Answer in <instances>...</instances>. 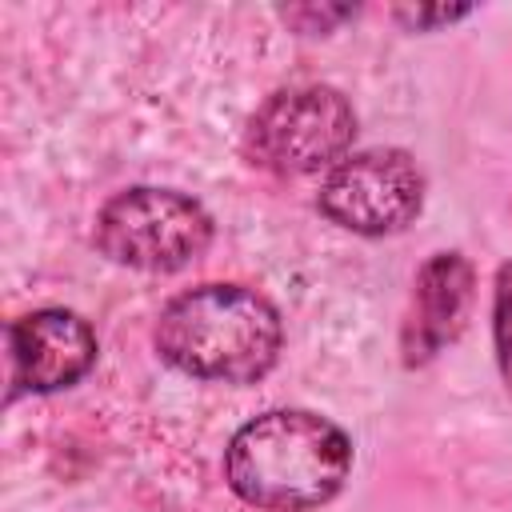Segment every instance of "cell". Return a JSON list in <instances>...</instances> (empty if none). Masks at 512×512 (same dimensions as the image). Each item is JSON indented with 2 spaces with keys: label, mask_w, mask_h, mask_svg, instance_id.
Returning <instances> with one entry per match:
<instances>
[{
  "label": "cell",
  "mask_w": 512,
  "mask_h": 512,
  "mask_svg": "<svg viewBox=\"0 0 512 512\" xmlns=\"http://www.w3.org/2000/svg\"><path fill=\"white\" fill-rule=\"evenodd\" d=\"M212 244V216L176 188H124L96 212V248L140 272H176Z\"/></svg>",
  "instance_id": "cell-4"
},
{
  "label": "cell",
  "mask_w": 512,
  "mask_h": 512,
  "mask_svg": "<svg viewBox=\"0 0 512 512\" xmlns=\"http://www.w3.org/2000/svg\"><path fill=\"white\" fill-rule=\"evenodd\" d=\"M348 472V436L308 408H272L248 420L224 452L228 488L264 512L320 508L344 488Z\"/></svg>",
  "instance_id": "cell-1"
},
{
  "label": "cell",
  "mask_w": 512,
  "mask_h": 512,
  "mask_svg": "<svg viewBox=\"0 0 512 512\" xmlns=\"http://www.w3.org/2000/svg\"><path fill=\"white\" fill-rule=\"evenodd\" d=\"M12 384L24 392L72 388L96 364V332L68 308H36L8 328Z\"/></svg>",
  "instance_id": "cell-6"
},
{
  "label": "cell",
  "mask_w": 512,
  "mask_h": 512,
  "mask_svg": "<svg viewBox=\"0 0 512 512\" xmlns=\"http://www.w3.org/2000/svg\"><path fill=\"white\" fill-rule=\"evenodd\" d=\"M156 352L184 376L252 384L280 356V312L244 284H200L168 300L156 320Z\"/></svg>",
  "instance_id": "cell-2"
},
{
  "label": "cell",
  "mask_w": 512,
  "mask_h": 512,
  "mask_svg": "<svg viewBox=\"0 0 512 512\" xmlns=\"http://www.w3.org/2000/svg\"><path fill=\"white\" fill-rule=\"evenodd\" d=\"M316 204L356 236H392L420 216L424 172L404 148H364L324 176Z\"/></svg>",
  "instance_id": "cell-5"
},
{
  "label": "cell",
  "mask_w": 512,
  "mask_h": 512,
  "mask_svg": "<svg viewBox=\"0 0 512 512\" xmlns=\"http://www.w3.org/2000/svg\"><path fill=\"white\" fill-rule=\"evenodd\" d=\"M472 264L460 252H432L412 284V304L400 328V352L408 368L440 356L464 328L472 308Z\"/></svg>",
  "instance_id": "cell-7"
},
{
  "label": "cell",
  "mask_w": 512,
  "mask_h": 512,
  "mask_svg": "<svg viewBox=\"0 0 512 512\" xmlns=\"http://www.w3.org/2000/svg\"><path fill=\"white\" fill-rule=\"evenodd\" d=\"M468 12L472 8H448V4H436V8H396V20L408 24V28H416V32H424L432 24H452V20L468 16Z\"/></svg>",
  "instance_id": "cell-9"
},
{
  "label": "cell",
  "mask_w": 512,
  "mask_h": 512,
  "mask_svg": "<svg viewBox=\"0 0 512 512\" xmlns=\"http://www.w3.org/2000/svg\"><path fill=\"white\" fill-rule=\"evenodd\" d=\"M356 136L352 104L328 84L272 92L248 120L244 152L272 176H312L336 168Z\"/></svg>",
  "instance_id": "cell-3"
},
{
  "label": "cell",
  "mask_w": 512,
  "mask_h": 512,
  "mask_svg": "<svg viewBox=\"0 0 512 512\" xmlns=\"http://www.w3.org/2000/svg\"><path fill=\"white\" fill-rule=\"evenodd\" d=\"M492 344H496V364L500 380L512 396V260L496 268V288H492Z\"/></svg>",
  "instance_id": "cell-8"
}]
</instances>
